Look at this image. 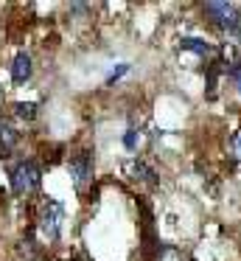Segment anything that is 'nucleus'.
Returning a JSON list of instances; mask_svg holds the SVG:
<instances>
[{
    "label": "nucleus",
    "instance_id": "obj_1",
    "mask_svg": "<svg viewBox=\"0 0 241 261\" xmlns=\"http://www.w3.org/2000/svg\"><path fill=\"white\" fill-rule=\"evenodd\" d=\"M205 14L216 29L227 31V34H238L241 29V9L233 3H205Z\"/></svg>",
    "mask_w": 241,
    "mask_h": 261
},
{
    "label": "nucleus",
    "instance_id": "obj_2",
    "mask_svg": "<svg viewBox=\"0 0 241 261\" xmlns=\"http://www.w3.org/2000/svg\"><path fill=\"white\" fill-rule=\"evenodd\" d=\"M62 222H65V208H62V202L48 199V202L42 205V211H39V233H42L48 242H53L62 233Z\"/></svg>",
    "mask_w": 241,
    "mask_h": 261
},
{
    "label": "nucleus",
    "instance_id": "obj_3",
    "mask_svg": "<svg viewBox=\"0 0 241 261\" xmlns=\"http://www.w3.org/2000/svg\"><path fill=\"white\" fill-rule=\"evenodd\" d=\"M39 180H42V171H39V166L31 163V160H22V163H17L14 169H11V188H14V194L34 191V188L39 186Z\"/></svg>",
    "mask_w": 241,
    "mask_h": 261
},
{
    "label": "nucleus",
    "instance_id": "obj_4",
    "mask_svg": "<svg viewBox=\"0 0 241 261\" xmlns=\"http://www.w3.org/2000/svg\"><path fill=\"white\" fill-rule=\"evenodd\" d=\"M67 171H70L76 188H84L90 180H93V158L90 152H76L70 160H67Z\"/></svg>",
    "mask_w": 241,
    "mask_h": 261
},
{
    "label": "nucleus",
    "instance_id": "obj_5",
    "mask_svg": "<svg viewBox=\"0 0 241 261\" xmlns=\"http://www.w3.org/2000/svg\"><path fill=\"white\" fill-rule=\"evenodd\" d=\"M123 169H126V174L132 177L135 182H143V186H157V171L151 169L149 163H143V160L132 158L126 166H123Z\"/></svg>",
    "mask_w": 241,
    "mask_h": 261
},
{
    "label": "nucleus",
    "instance_id": "obj_6",
    "mask_svg": "<svg viewBox=\"0 0 241 261\" xmlns=\"http://www.w3.org/2000/svg\"><path fill=\"white\" fill-rule=\"evenodd\" d=\"M11 79H14V85H22V82L31 79V57L25 51H20L11 62Z\"/></svg>",
    "mask_w": 241,
    "mask_h": 261
},
{
    "label": "nucleus",
    "instance_id": "obj_7",
    "mask_svg": "<svg viewBox=\"0 0 241 261\" xmlns=\"http://www.w3.org/2000/svg\"><path fill=\"white\" fill-rule=\"evenodd\" d=\"M179 45H182L185 51L199 54V57H205V54H213V45H210V42H205V40H199V37H182V42H179Z\"/></svg>",
    "mask_w": 241,
    "mask_h": 261
},
{
    "label": "nucleus",
    "instance_id": "obj_8",
    "mask_svg": "<svg viewBox=\"0 0 241 261\" xmlns=\"http://www.w3.org/2000/svg\"><path fill=\"white\" fill-rule=\"evenodd\" d=\"M17 138H20V135L14 132V126H11L9 121H3V118H0V146H3V152H9V149L14 146V143H17Z\"/></svg>",
    "mask_w": 241,
    "mask_h": 261
},
{
    "label": "nucleus",
    "instance_id": "obj_9",
    "mask_svg": "<svg viewBox=\"0 0 241 261\" xmlns=\"http://www.w3.org/2000/svg\"><path fill=\"white\" fill-rule=\"evenodd\" d=\"M14 115H17V118H22V121H34V118H37V104H31V101L14 104Z\"/></svg>",
    "mask_w": 241,
    "mask_h": 261
},
{
    "label": "nucleus",
    "instance_id": "obj_10",
    "mask_svg": "<svg viewBox=\"0 0 241 261\" xmlns=\"http://www.w3.org/2000/svg\"><path fill=\"white\" fill-rule=\"evenodd\" d=\"M123 146H126L129 152L138 146V129H126V135H123Z\"/></svg>",
    "mask_w": 241,
    "mask_h": 261
},
{
    "label": "nucleus",
    "instance_id": "obj_11",
    "mask_svg": "<svg viewBox=\"0 0 241 261\" xmlns=\"http://www.w3.org/2000/svg\"><path fill=\"white\" fill-rule=\"evenodd\" d=\"M227 73H230V79H235V85H238V93H241V62L230 65V68H227Z\"/></svg>",
    "mask_w": 241,
    "mask_h": 261
},
{
    "label": "nucleus",
    "instance_id": "obj_12",
    "mask_svg": "<svg viewBox=\"0 0 241 261\" xmlns=\"http://www.w3.org/2000/svg\"><path fill=\"white\" fill-rule=\"evenodd\" d=\"M126 70H129V65H118V68H115V70H112V73H110V79H106V85H115V82L121 79L123 73H126Z\"/></svg>",
    "mask_w": 241,
    "mask_h": 261
},
{
    "label": "nucleus",
    "instance_id": "obj_13",
    "mask_svg": "<svg viewBox=\"0 0 241 261\" xmlns=\"http://www.w3.org/2000/svg\"><path fill=\"white\" fill-rule=\"evenodd\" d=\"M238 149H241V132H238Z\"/></svg>",
    "mask_w": 241,
    "mask_h": 261
}]
</instances>
